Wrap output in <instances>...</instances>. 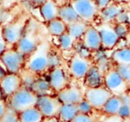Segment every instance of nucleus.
I'll return each instance as SVG.
<instances>
[{
    "instance_id": "nucleus-27",
    "label": "nucleus",
    "mask_w": 130,
    "mask_h": 122,
    "mask_svg": "<svg viewBox=\"0 0 130 122\" xmlns=\"http://www.w3.org/2000/svg\"><path fill=\"white\" fill-rule=\"evenodd\" d=\"M57 42L59 48L61 50L70 51L74 48L75 40L68 32H65L64 34L57 37Z\"/></svg>"
},
{
    "instance_id": "nucleus-4",
    "label": "nucleus",
    "mask_w": 130,
    "mask_h": 122,
    "mask_svg": "<svg viewBox=\"0 0 130 122\" xmlns=\"http://www.w3.org/2000/svg\"><path fill=\"white\" fill-rule=\"evenodd\" d=\"M27 58L15 47H8L0 56V64L8 73H19L25 68Z\"/></svg>"
},
{
    "instance_id": "nucleus-17",
    "label": "nucleus",
    "mask_w": 130,
    "mask_h": 122,
    "mask_svg": "<svg viewBox=\"0 0 130 122\" xmlns=\"http://www.w3.org/2000/svg\"><path fill=\"white\" fill-rule=\"evenodd\" d=\"M121 4H117L115 3H111L107 7L99 11L98 15L100 16L102 23H112L115 22L118 15L124 10L120 6Z\"/></svg>"
},
{
    "instance_id": "nucleus-30",
    "label": "nucleus",
    "mask_w": 130,
    "mask_h": 122,
    "mask_svg": "<svg viewBox=\"0 0 130 122\" xmlns=\"http://www.w3.org/2000/svg\"><path fill=\"white\" fill-rule=\"evenodd\" d=\"M73 50H74V53H77L81 57L90 59L92 57L93 52L83 43L81 40H75Z\"/></svg>"
},
{
    "instance_id": "nucleus-44",
    "label": "nucleus",
    "mask_w": 130,
    "mask_h": 122,
    "mask_svg": "<svg viewBox=\"0 0 130 122\" xmlns=\"http://www.w3.org/2000/svg\"><path fill=\"white\" fill-rule=\"evenodd\" d=\"M47 1V0H31L32 3L35 6H41L45 2Z\"/></svg>"
},
{
    "instance_id": "nucleus-46",
    "label": "nucleus",
    "mask_w": 130,
    "mask_h": 122,
    "mask_svg": "<svg viewBox=\"0 0 130 122\" xmlns=\"http://www.w3.org/2000/svg\"><path fill=\"white\" fill-rule=\"evenodd\" d=\"M3 14V0H0V19H1ZM1 24V23H0Z\"/></svg>"
},
{
    "instance_id": "nucleus-34",
    "label": "nucleus",
    "mask_w": 130,
    "mask_h": 122,
    "mask_svg": "<svg viewBox=\"0 0 130 122\" xmlns=\"http://www.w3.org/2000/svg\"><path fill=\"white\" fill-rule=\"evenodd\" d=\"M116 70L127 83H130V64H117Z\"/></svg>"
},
{
    "instance_id": "nucleus-16",
    "label": "nucleus",
    "mask_w": 130,
    "mask_h": 122,
    "mask_svg": "<svg viewBox=\"0 0 130 122\" xmlns=\"http://www.w3.org/2000/svg\"><path fill=\"white\" fill-rule=\"evenodd\" d=\"M84 80L87 88H97L104 86V75L95 64L90 67Z\"/></svg>"
},
{
    "instance_id": "nucleus-51",
    "label": "nucleus",
    "mask_w": 130,
    "mask_h": 122,
    "mask_svg": "<svg viewBox=\"0 0 130 122\" xmlns=\"http://www.w3.org/2000/svg\"><path fill=\"white\" fill-rule=\"evenodd\" d=\"M0 122H2V121H1V120H0Z\"/></svg>"
},
{
    "instance_id": "nucleus-50",
    "label": "nucleus",
    "mask_w": 130,
    "mask_h": 122,
    "mask_svg": "<svg viewBox=\"0 0 130 122\" xmlns=\"http://www.w3.org/2000/svg\"><path fill=\"white\" fill-rule=\"evenodd\" d=\"M123 122H130V117L126 118V119H123Z\"/></svg>"
},
{
    "instance_id": "nucleus-12",
    "label": "nucleus",
    "mask_w": 130,
    "mask_h": 122,
    "mask_svg": "<svg viewBox=\"0 0 130 122\" xmlns=\"http://www.w3.org/2000/svg\"><path fill=\"white\" fill-rule=\"evenodd\" d=\"M96 28L100 33L102 48L107 50L115 49L120 40L116 35L112 25L110 23H102Z\"/></svg>"
},
{
    "instance_id": "nucleus-31",
    "label": "nucleus",
    "mask_w": 130,
    "mask_h": 122,
    "mask_svg": "<svg viewBox=\"0 0 130 122\" xmlns=\"http://www.w3.org/2000/svg\"><path fill=\"white\" fill-rule=\"evenodd\" d=\"M112 25V28L119 38V40H126V37L128 36V34L130 30V27L128 25L125 24H122V23H118V22H114Z\"/></svg>"
},
{
    "instance_id": "nucleus-21",
    "label": "nucleus",
    "mask_w": 130,
    "mask_h": 122,
    "mask_svg": "<svg viewBox=\"0 0 130 122\" xmlns=\"http://www.w3.org/2000/svg\"><path fill=\"white\" fill-rule=\"evenodd\" d=\"M31 90H32L38 96L54 95L55 93L50 85L48 79L44 77H38L31 86Z\"/></svg>"
},
{
    "instance_id": "nucleus-33",
    "label": "nucleus",
    "mask_w": 130,
    "mask_h": 122,
    "mask_svg": "<svg viewBox=\"0 0 130 122\" xmlns=\"http://www.w3.org/2000/svg\"><path fill=\"white\" fill-rule=\"evenodd\" d=\"M48 62H49L50 70L57 67L61 66V58L60 55L57 52L53 50L51 47L50 49L49 54H48Z\"/></svg>"
},
{
    "instance_id": "nucleus-49",
    "label": "nucleus",
    "mask_w": 130,
    "mask_h": 122,
    "mask_svg": "<svg viewBox=\"0 0 130 122\" xmlns=\"http://www.w3.org/2000/svg\"><path fill=\"white\" fill-rule=\"evenodd\" d=\"M126 40H127V42L128 43V44H129V46H130V30H129V32H128V36H127V37H126Z\"/></svg>"
},
{
    "instance_id": "nucleus-48",
    "label": "nucleus",
    "mask_w": 130,
    "mask_h": 122,
    "mask_svg": "<svg viewBox=\"0 0 130 122\" xmlns=\"http://www.w3.org/2000/svg\"><path fill=\"white\" fill-rule=\"evenodd\" d=\"M0 39H3V25L0 24Z\"/></svg>"
},
{
    "instance_id": "nucleus-2",
    "label": "nucleus",
    "mask_w": 130,
    "mask_h": 122,
    "mask_svg": "<svg viewBox=\"0 0 130 122\" xmlns=\"http://www.w3.org/2000/svg\"><path fill=\"white\" fill-rule=\"evenodd\" d=\"M29 18L25 15L18 16L6 25H3V37L8 47H14L22 37Z\"/></svg>"
},
{
    "instance_id": "nucleus-15",
    "label": "nucleus",
    "mask_w": 130,
    "mask_h": 122,
    "mask_svg": "<svg viewBox=\"0 0 130 122\" xmlns=\"http://www.w3.org/2000/svg\"><path fill=\"white\" fill-rule=\"evenodd\" d=\"M81 40L92 52L102 48L101 39L96 26L89 25Z\"/></svg>"
},
{
    "instance_id": "nucleus-35",
    "label": "nucleus",
    "mask_w": 130,
    "mask_h": 122,
    "mask_svg": "<svg viewBox=\"0 0 130 122\" xmlns=\"http://www.w3.org/2000/svg\"><path fill=\"white\" fill-rule=\"evenodd\" d=\"M77 105L78 112L81 113V114H91V113H92V111L93 110L91 105L85 98L81 100L78 104H77Z\"/></svg>"
},
{
    "instance_id": "nucleus-1",
    "label": "nucleus",
    "mask_w": 130,
    "mask_h": 122,
    "mask_svg": "<svg viewBox=\"0 0 130 122\" xmlns=\"http://www.w3.org/2000/svg\"><path fill=\"white\" fill-rule=\"evenodd\" d=\"M51 47L48 42L41 41L38 48L28 56L25 68L38 76L49 72L48 54Z\"/></svg>"
},
{
    "instance_id": "nucleus-29",
    "label": "nucleus",
    "mask_w": 130,
    "mask_h": 122,
    "mask_svg": "<svg viewBox=\"0 0 130 122\" xmlns=\"http://www.w3.org/2000/svg\"><path fill=\"white\" fill-rule=\"evenodd\" d=\"M122 99V105L118 112V115L122 119L130 117V96L126 93H123L119 95Z\"/></svg>"
},
{
    "instance_id": "nucleus-5",
    "label": "nucleus",
    "mask_w": 130,
    "mask_h": 122,
    "mask_svg": "<svg viewBox=\"0 0 130 122\" xmlns=\"http://www.w3.org/2000/svg\"><path fill=\"white\" fill-rule=\"evenodd\" d=\"M35 27V25H31V26L29 20L22 37L14 46L17 50L27 57L38 48V45L41 42Z\"/></svg>"
},
{
    "instance_id": "nucleus-14",
    "label": "nucleus",
    "mask_w": 130,
    "mask_h": 122,
    "mask_svg": "<svg viewBox=\"0 0 130 122\" xmlns=\"http://www.w3.org/2000/svg\"><path fill=\"white\" fill-rule=\"evenodd\" d=\"M56 96L62 104H78L84 98V95L77 86H67L56 93Z\"/></svg>"
},
{
    "instance_id": "nucleus-11",
    "label": "nucleus",
    "mask_w": 130,
    "mask_h": 122,
    "mask_svg": "<svg viewBox=\"0 0 130 122\" xmlns=\"http://www.w3.org/2000/svg\"><path fill=\"white\" fill-rule=\"evenodd\" d=\"M47 79L55 94L68 86L70 83L68 74L62 66H59L49 71Z\"/></svg>"
},
{
    "instance_id": "nucleus-19",
    "label": "nucleus",
    "mask_w": 130,
    "mask_h": 122,
    "mask_svg": "<svg viewBox=\"0 0 130 122\" xmlns=\"http://www.w3.org/2000/svg\"><path fill=\"white\" fill-rule=\"evenodd\" d=\"M58 18L67 25L80 20L77 13L71 4H65L59 6Z\"/></svg>"
},
{
    "instance_id": "nucleus-18",
    "label": "nucleus",
    "mask_w": 130,
    "mask_h": 122,
    "mask_svg": "<svg viewBox=\"0 0 130 122\" xmlns=\"http://www.w3.org/2000/svg\"><path fill=\"white\" fill-rule=\"evenodd\" d=\"M59 6L54 0H47V1L39 7L41 17L46 22H48L58 17Z\"/></svg>"
},
{
    "instance_id": "nucleus-23",
    "label": "nucleus",
    "mask_w": 130,
    "mask_h": 122,
    "mask_svg": "<svg viewBox=\"0 0 130 122\" xmlns=\"http://www.w3.org/2000/svg\"><path fill=\"white\" fill-rule=\"evenodd\" d=\"M89 24L82 21L78 20L71 24L68 25L67 32L75 40H81L84 34H85Z\"/></svg>"
},
{
    "instance_id": "nucleus-13",
    "label": "nucleus",
    "mask_w": 130,
    "mask_h": 122,
    "mask_svg": "<svg viewBox=\"0 0 130 122\" xmlns=\"http://www.w3.org/2000/svg\"><path fill=\"white\" fill-rule=\"evenodd\" d=\"M0 86L2 88L5 98H8L22 87V82L19 73H8L1 80Z\"/></svg>"
},
{
    "instance_id": "nucleus-41",
    "label": "nucleus",
    "mask_w": 130,
    "mask_h": 122,
    "mask_svg": "<svg viewBox=\"0 0 130 122\" xmlns=\"http://www.w3.org/2000/svg\"><path fill=\"white\" fill-rule=\"evenodd\" d=\"M8 47L6 43L3 39H0V56L3 54V53L5 51V50Z\"/></svg>"
},
{
    "instance_id": "nucleus-25",
    "label": "nucleus",
    "mask_w": 130,
    "mask_h": 122,
    "mask_svg": "<svg viewBox=\"0 0 130 122\" xmlns=\"http://www.w3.org/2000/svg\"><path fill=\"white\" fill-rule=\"evenodd\" d=\"M20 122H41L44 116L36 107H31L19 113Z\"/></svg>"
},
{
    "instance_id": "nucleus-36",
    "label": "nucleus",
    "mask_w": 130,
    "mask_h": 122,
    "mask_svg": "<svg viewBox=\"0 0 130 122\" xmlns=\"http://www.w3.org/2000/svg\"><path fill=\"white\" fill-rule=\"evenodd\" d=\"M115 22L125 24V25H130V15H129V14L126 11L122 10L116 17Z\"/></svg>"
},
{
    "instance_id": "nucleus-7",
    "label": "nucleus",
    "mask_w": 130,
    "mask_h": 122,
    "mask_svg": "<svg viewBox=\"0 0 130 122\" xmlns=\"http://www.w3.org/2000/svg\"><path fill=\"white\" fill-rule=\"evenodd\" d=\"M62 103L56 95H47L38 96L36 107L39 109L44 117H57Z\"/></svg>"
},
{
    "instance_id": "nucleus-43",
    "label": "nucleus",
    "mask_w": 130,
    "mask_h": 122,
    "mask_svg": "<svg viewBox=\"0 0 130 122\" xmlns=\"http://www.w3.org/2000/svg\"><path fill=\"white\" fill-rule=\"evenodd\" d=\"M7 73H8V72L6 71V70L0 64V80H1Z\"/></svg>"
},
{
    "instance_id": "nucleus-47",
    "label": "nucleus",
    "mask_w": 130,
    "mask_h": 122,
    "mask_svg": "<svg viewBox=\"0 0 130 122\" xmlns=\"http://www.w3.org/2000/svg\"><path fill=\"white\" fill-rule=\"evenodd\" d=\"M4 98H5V96H4L3 92V90H2L1 86H0V100H1V99H3Z\"/></svg>"
},
{
    "instance_id": "nucleus-32",
    "label": "nucleus",
    "mask_w": 130,
    "mask_h": 122,
    "mask_svg": "<svg viewBox=\"0 0 130 122\" xmlns=\"http://www.w3.org/2000/svg\"><path fill=\"white\" fill-rule=\"evenodd\" d=\"M0 120L2 122H20L19 113L9 106L5 114Z\"/></svg>"
},
{
    "instance_id": "nucleus-26",
    "label": "nucleus",
    "mask_w": 130,
    "mask_h": 122,
    "mask_svg": "<svg viewBox=\"0 0 130 122\" xmlns=\"http://www.w3.org/2000/svg\"><path fill=\"white\" fill-rule=\"evenodd\" d=\"M48 33L54 37H59L61 34L67 32L68 25L65 24L60 18L58 17L47 22L46 25Z\"/></svg>"
},
{
    "instance_id": "nucleus-52",
    "label": "nucleus",
    "mask_w": 130,
    "mask_h": 122,
    "mask_svg": "<svg viewBox=\"0 0 130 122\" xmlns=\"http://www.w3.org/2000/svg\"><path fill=\"white\" fill-rule=\"evenodd\" d=\"M129 3H130V0H129Z\"/></svg>"
},
{
    "instance_id": "nucleus-24",
    "label": "nucleus",
    "mask_w": 130,
    "mask_h": 122,
    "mask_svg": "<svg viewBox=\"0 0 130 122\" xmlns=\"http://www.w3.org/2000/svg\"><path fill=\"white\" fill-rule=\"evenodd\" d=\"M122 103V99L119 95H112L101 110L106 115H116L118 114Z\"/></svg>"
},
{
    "instance_id": "nucleus-38",
    "label": "nucleus",
    "mask_w": 130,
    "mask_h": 122,
    "mask_svg": "<svg viewBox=\"0 0 130 122\" xmlns=\"http://www.w3.org/2000/svg\"><path fill=\"white\" fill-rule=\"evenodd\" d=\"M98 10H101L108 6H109L111 3H112V0H93Z\"/></svg>"
},
{
    "instance_id": "nucleus-6",
    "label": "nucleus",
    "mask_w": 130,
    "mask_h": 122,
    "mask_svg": "<svg viewBox=\"0 0 130 122\" xmlns=\"http://www.w3.org/2000/svg\"><path fill=\"white\" fill-rule=\"evenodd\" d=\"M70 4L75 9L80 19L88 24L93 22L98 15L99 10L93 0H71Z\"/></svg>"
},
{
    "instance_id": "nucleus-20",
    "label": "nucleus",
    "mask_w": 130,
    "mask_h": 122,
    "mask_svg": "<svg viewBox=\"0 0 130 122\" xmlns=\"http://www.w3.org/2000/svg\"><path fill=\"white\" fill-rule=\"evenodd\" d=\"M78 113L77 105L62 104L57 114V118L60 122H71Z\"/></svg>"
},
{
    "instance_id": "nucleus-3",
    "label": "nucleus",
    "mask_w": 130,
    "mask_h": 122,
    "mask_svg": "<svg viewBox=\"0 0 130 122\" xmlns=\"http://www.w3.org/2000/svg\"><path fill=\"white\" fill-rule=\"evenodd\" d=\"M38 96L31 89L22 87L11 96L7 98L8 106L16 111L22 112L29 108L36 106Z\"/></svg>"
},
{
    "instance_id": "nucleus-28",
    "label": "nucleus",
    "mask_w": 130,
    "mask_h": 122,
    "mask_svg": "<svg viewBox=\"0 0 130 122\" xmlns=\"http://www.w3.org/2000/svg\"><path fill=\"white\" fill-rule=\"evenodd\" d=\"M19 75L22 79V87L27 88L31 89V86L36 81V79L38 78V75L31 72L30 70L24 68L20 73Z\"/></svg>"
},
{
    "instance_id": "nucleus-22",
    "label": "nucleus",
    "mask_w": 130,
    "mask_h": 122,
    "mask_svg": "<svg viewBox=\"0 0 130 122\" xmlns=\"http://www.w3.org/2000/svg\"><path fill=\"white\" fill-rule=\"evenodd\" d=\"M110 59L116 65L130 64V46L115 49L110 55Z\"/></svg>"
},
{
    "instance_id": "nucleus-9",
    "label": "nucleus",
    "mask_w": 130,
    "mask_h": 122,
    "mask_svg": "<svg viewBox=\"0 0 130 122\" xmlns=\"http://www.w3.org/2000/svg\"><path fill=\"white\" fill-rule=\"evenodd\" d=\"M112 95L103 86L97 88H87L84 95V98L91 105L93 109L101 110Z\"/></svg>"
},
{
    "instance_id": "nucleus-39",
    "label": "nucleus",
    "mask_w": 130,
    "mask_h": 122,
    "mask_svg": "<svg viewBox=\"0 0 130 122\" xmlns=\"http://www.w3.org/2000/svg\"><path fill=\"white\" fill-rule=\"evenodd\" d=\"M102 122H123V119L121 117H119L118 114L107 115L106 117Z\"/></svg>"
},
{
    "instance_id": "nucleus-10",
    "label": "nucleus",
    "mask_w": 130,
    "mask_h": 122,
    "mask_svg": "<svg viewBox=\"0 0 130 122\" xmlns=\"http://www.w3.org/2000/svg\"><path fill=\"white\" fill-rule=\"evenodd\" d=\"M92 65L91 59L81 57L77 53H74L69 61L68 73L76 79H84Z\"/></svg>"
},
{
    "instance_id": "nucleus-37",
    "label": "nucleus",
    "mask_w": 130,
    "mask_h": 122,
    "mask_svg": "<svg viewBox=\"0 0 130 122\" xmlns=\"http://www.w3.org/2000/svg\"><path fill=\"white\" fill-rule=\"evenodd\" d=\"M71 122H94L90 114L78 113Z\"/></svg>"
},
{
    "instance_id": "nucleus-8",
    "label": "nucleus",
    "mask_w": 130,
    "mask_h": 122,
    "mask_svg": "<svg viewBox=\"0 0 130 122\" xmlns=\"http://www.w3.org/2000/svg\"><path fill=\"white\" fill-rule=\"evenodd\" d=\"M128 83L125 82L116 69H111L104 74V86L112 94L120 95L127 90Z\"/></svg>"
},
{
    "instance_id": "nucleus-45",
    "label": "nucleus",
    "mask_w": 130,
    "mask_h": 122,
    "mask_svg": "<svg viewBox=\"0 0 130 122\" xmlns=\"http://www.w3.org/2000/svg\"><path fill=\"white\" fill-rule=\"evenodd\" d=\"M112 2L117 4H122V3H129V0H112Z\"/></svg>"
},
{
    "instance_id": "nucleus-42",
    "label": "nucleus",
    "mask_w": 130,
    "mask_h": 122,
    "mask_svg": "<svg viewBox=\"0 0 130 122\" xmlns=\"http://www.w3.org/2000/svg\"><path fill=\"white\" fill-rule=\"evenodd\" d=\"M41 122H60L57 117H44Z\"/></svg>"
},
{
    "instance_id": "nucleus-40",
    "label": "nucleus",
    "mask_w": 130,
    "mask_h": 122,
    "mask_svg": "<svg viewBox=\"0 0 130 122\" xmlns=\"http://www.w3.org/2000/svg\"><path fill=\"white\" fill-rule=\"evenodd\" d=\"M7 108H8V104L7 101L5 100V98L0 100V119L5 114Z\"/></svg>"
}]
</instances>
